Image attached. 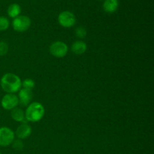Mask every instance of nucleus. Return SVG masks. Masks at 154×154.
I'll return each instance as SVG.
<instances>
[{"mask_svg": "<svg viewBox=\"0 0 154 154\" xmlns=\"http://www.w3.org/2000/svg\"><path fill=\"white\" fill-rule=\"evenodd\" d=\"M15 134L10 128L1 127L0 128V146L1 147H8L14 140Z\"/></svg>", "mask_w": 154, "mask_h": 154, "instance_id": "nucleus-7", "label": "nucleus"}, {"mask_svg": "<svg viewBox=\"0 0 154 154\" xmlns=\"http://www.w3.org/2000/svg\"><path fill=\"white\" fill-rule=\"evenodd\" d=\"M58 23L64 28L72 27L76 23V17L72 12L69 11H62L58 16Z\"/></svg>", "mask_w": 154, "mask_h": 154, "instance_id": "nucleus-5", "label": "nucleus"}, {"mask_svg": "<svg viewBox=\"0 0 154 154\" xmlns=\"http://www.w3.org/2000/svg\"><path fill=\"white\" fill-rule=\"evenodd\" d=\"M19 105L18 97L14 93H7L1 100V105L5 110L11 111Z\"/></svg>", "mask_w": 154, "mask_h": 154, "instance_id": "nucleus-6", "label": "nucleus"}, {"mask_svg": "<svg viewBox=\"0 0 154 154\" xmlns=\"http://www.w3.org/2000/svg\"><path fill=\"white\" fill-rule=\"evenodd\" d=\"M18 100L19 104L22 106H28L32 99V90L21 88L18 92Z\"/></svg>", "mask_w": 154, "mask_h": 154, "instance_id": "nucleus-8", "label": "nucleus"}, {"mask_svg": "<svg viewBox=\"0 0 154 154\" xmlns=\"http://www.w3.org/2000/svg\"><path fill=\"white\" fill-rule=\"evenodd\" d=\"M45 110L43 105L38 102L30 103L25 111V117L27 122L37 123L45 116Z\"/></svg>", "mask_w": 154, "mask_h": 154, "instance_id": "nucleus-2", "label": "nucleus"}, {"mask_svg": "<svg viewBox=\"0 0 154 154\" xmlns=\"http://www.w3.org/2000/svg\"><path fill=\"white\" fill-rule=\"evenodd\" d=\"M50 54L57 58H63L66 57L69 51V48L66 43L60 41L54 42L49 47Z\"/></svg>", "mask_w": 154, "mask_h": 154, "instance_id": "nucleus-4", "label": "nucleus"}, {"mask_svg": "<svg viewBox=\"0 0 154 154\" xmlns=\"http://www.w3.org/2000/svg\"><path fill=\"white\" fill-rule=\"evenodd\" d=\"M9 26H10V22L8 19L5 17H0V31H5L8 29Z\"/></svg>", "mask_w": 154, "mask_h": 154, "instance_id": "nucleus-15", "label": "nucleus"}, {"mask_svg": "<svg viewBox=\"0 0 154 154\" xmlns=\"http://www.w3.org/2000/svg\"><path fill=\"white\" fill-rule=\"evenodd\" d=\"M102 1H105V0H102Z\"/></svg>", "mask_w": 154, "mask_h": 154, "instance_id": "nucleus-19", "label": "nucleus"}, {"mask_svg": "<svg viewBox=\"0 0 154 154\" xmlns=\"http://www.w3.org/2000/svg\"><path fill=\"white\" fill-rule=\"evenodd\" d=\"M71 50L75 55H82L87 51V45L82 41H76L72 45Z\"/></svg>", "mask_w": 154, "mask_h": 154, "instance_id": "nucleus-10", "label": "nucleus"}, {"mask_svg": "<svg viewBox=\"0 0 154 154\" xmlns=\"http://www.w3.org/2000/svg\"><path fill=\"white\" fill-rule=\"evenodd\" d=\"M12 145H13L14 148L17 150H20L23 148V143L20 139L14 140V141L12 142Z\"/></svg>", "mask_w": 154, "mask_h": 154, "instance_id": "nucleus-18", "label": "nucleus"}, {"mask_svg": "<svg viewBox=\"0 0 154 154\" xmlns=\"http://www.w3.org/2000/svg\"><path fill=\"white\" fill-rule=\"evenodd\" d=\"M32 133V128L27 123H23L17 129L15 135L18 139H26L29 138Z\"/></svg>", "mask_w": 154, "mask_h": 154, "instance_id": "nucleus-9", "label": "nucleus"}, {"mask_svg": "<svg viewBox=\"0 0 154 154\" xmlns=\"http://www.w3.org/2000/svg\"><path fill=\"white\" fill-rule=\"evenodd\" d=\"M7 13H8V15L11 18L14 19L15 17H17L20 15V13H21L20 6L18 4H16V3H14V4L10 5L9 7L8 8Z\"/></svg>", "mask_w": 154, "mask_h": 154, "instance_id": "nucleus-13", "label": "nucleus"}, {"mask_svg": "<svg viewBox=\"0 0 154 154\" xmlns=\"http://www.w3.org/2000/svg\"><path fill=\"white\" fill-rule=\"evenodd\" d=\"M119 7L118 0H105L103 3V9L106 13L112 14L117 11Z\"/></svg>", "mask_w": 154, "mask_h": 154, "instance_id": "nucleus-12", "label": "nucleus"}, {"mask_svg": "<svg viewBox=\"0 0 154 154\" xmlns=\"http://www.w3.org/2000/svg\"><path fill=\"white\" fill-rule=\"evenodd\" d=\"M0 154H1V153H0Z\"/></svg>", "mask_w": 154, "mask_h": 154, "instance_id": "nucleus-20", "label": "nucleus"}, {"mask_svg": "<svg viewBox=\"0 0 154 154\" xmlns=\"http://www.w3.org/2000/svg\"><path fill=\"white\" fill-rule=\"evenodd\" d=\"M35 81L33 80L29 79V78H27V79H25L23 81H22V88L32 90V89L35 87Z\"/></svg>", "mask_w": 154, "mask_h": 154, "instance_id": "nucleus-14", "label": "nucleus"}, {"mask_svg": "<svg viewBox=\"0 0 154 154\" xmlns=\"http://www.w3.org/2000/svg\"><path fill=\"white\" fill-rule=\"evenodd\" d=\"M12 119L14 121L19 122V123H26V120L25 117V111L20 108H15L13 110H11V113Z\"/></svg>", "mask_w": 154, "mask_h": 154, "instance_id": "nucleus-11", "label": "nucleus"}, {"mask_svg": "<svg viewBox=\"0 0 154 154\" xmlns=\"http://www.w3.org/2000/svg\"><path fill=\"white\" fill-rule=\"evenodd\" d=\"M8 45L6 42H0V56L2 57V56L6 55L8 52Z\"/></svg>", "mask_w": 154, "mask_h": 154, "instance_id": "nucleus-17", "label": "nucleus"}, {"mask_svg": "<svg viewBox=\"0 0 154 154\" xmlns=\"http://www.w3.org/2000/svg\"><path fill=\"white\" fill-rule=\"evenodd\" d=\"M75 35H76V36L78 38L83 39L84 38H86V36H87V31L84 26H78L75 29Z\"/></svg>", "mask_w": 154, "mask_h": 154, "instance_id": "nucleus-16", "label": "nucleus"}, {"mask_svg": "<svg viewBox=\"0 0 154 154\" xmlns=\"http://www.w3.org/2000/svg\"><path fill=\"white\" fill-rule=\"evenodd\" d=\"M1 87L7 93H16L22 88V81L19 76L13 73H6L0 81Z\"/></svg>", "mask_w": 154, "mask_h": 154, "instance_id": "nucleus-1", "label": "nucleus"}, {"mask_svg": "<svg viewBox=\"0 0 154 154\" xmlns=\"http://www.w3.org/2000/svg\"><path fill=\"white\" fill-rule=\"evenodd\" d=\"M31 26V20L26 15H20L12 21V27L18 32H24L29 29Z\"/></svg>", "mask_w": 154, "mask_h": 154, "instance_id": "nucleus-3", "label": "nucleus"}]
</instances>
